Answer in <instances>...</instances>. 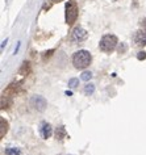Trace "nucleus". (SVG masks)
<instances>
[{
	"label": "nucleus",
	"instance_id": "obj_1",
	"mask_svg": "<svg viewBox=\"0 0 146 155\" xmlns=\"http://www.w3.org/2000/svg\"><path fill=\"white\" fill-rule=\"evenodd\" d=\"M91 54L87 50H79L76 51L74 55H72V64H74L75 68L78 70H83L90 66L91 63Z\"/></svg>",
	"mask_w": 146,
	"mask_h": 155
},
{
	"label": "nucleus",
	"instance_id": "obj_2",
	"mask_svg": "<svg viewBox=\"0 0 146 155\" xmlns=\"http://www.w3.org/2000/svg\"><path fill=\"white\" fill-rule=\"evenodd\" d=\"M117 42H118V40H117L116 36H113V34H105V36H103V38L100 40L99 48H100V50L104 53H111L116 49Z\"/></svg>",
	"mask_w": 146,
	"mask_h": 155
},
{
	"label": "nucleus",
	"instance_id": "obj_3",
	"mask_svg": "<svg viewBox=\"0 0 146 155\" xmlns=\"http://www.w3.org/2000/svg\"><path fill=\"white\" fill-rule=\"evenodd\" d=\"M66 22L68 25H72L78 17V5L75 0H68L66 3Z\"/></svg>",
	"mask_w": 146,
	"mask_h": 155
},
{
	"label": "nucleus",
	"instance_id": "obj_4",
	"mask_svg": "<svg viewBox=\"0 0 146 155\" xmlns=\"http://www.w3.org/2000/svg\"><path fill=\"white\" fill-rule=\"evenodd\" d=\"M87 36H88V34L86 32V29H83V28H80V26H78V28H75L71 32L70 40H71V42H74V44H79V42H83L84 40H86Z\"/></svg>",
	"mask_w": 146,
	"mask_h": 155
},
{
	"label": "nucleus",
	"instance_id": "obj_5",
	"mask_svg": "<svg viewBox=\"0 0 146 155\" xmlns=\"http://www.w3.org/2000/svg\"><path fill=\"white\" fill-rule=\"evenodd\" d=\"M30 105H32L34 109H37V110H45L46 109V105H48V101L42 97V96L40 95H34L32 99H30Z\"/></svg>",
	"mask_w": 146,
	"mask_h": 155
},
{
	"label": "nucleus",
	"instance_id": "obj_6",
	"mask_svg": "<svg viewBox=\"0 0 146 155\" xmlns=\"http://www.w3.org/2000/svg\"><path fill=\"white\" fill-rule=\"evenodd\" d=\"M134 44L140 48H144L146 46V30L141 29V30H137L136 34H134Z\"/></svg>",
	"mask_w": 146,
	"mask_h": 155
},
{
	"label": "nucleus",
	"instance_id": "obj_7",
	"mask_svg": "<svg viewBox=\"0 0 146 155\" xmlns=\"http://www.w3.org/2000/svg\"><path fill=\"white\" fill-rule=\"evenodd\" d=\"M40 131H41L42 138L48 139V138L51 135V133H53L50 124H48V122H42V124H41V127H40Z\"/></svg>",
	"mask_w": 146,
	"mask_h": 155
},
{
	"label": "nucleus",
	"instance_id": "obj_8",
	"mask_svg": "<svg viewBox=\"0 0 146 155\" xmlns=\"http://www.w3.org/2000/svg\"><path fill=\"white\" fill-rule=\"evenodd\" d=\"M18 86H20L18 83H11L9 86H8V88H7V90H4V92H3V95H5V96H8L9 94L16 95V92L18 91Z\"/></svg>",
	"mask_w": 146,
	"mask_h": 155
},
{
	"label": "nucleus",
	"instance_id": "obj_9",
	"mask_svg": "<svg viewBox=\"0 0 146 155\" xmlns=\"http://www.w3.org/2000/svg\"><path fill=\"white\" fill-rule=\"evenodd\" d=\"M55 135H57V139H63L65 137H67V133H66V129H65V126H58L55 130Z\"/></svg>",
	"mask_w": 146,
	"mask_h": 155
},
{
	"label": "nucleus",
	"instance_id": "obj_10",
	"mask_svg": "<svg viewBox=\"0 0 146 155\" xmlns=\"http://www.w3.org/2000/svg\"><path fill=\"white\" fill-rule=\"evenodd\" d=\"M0 124H2V130H0V137H4V134L8 131V122L4 118H0Z\"/></svg>",
	"mask_w": 146,
	"mask_h": 155
},
{
	"label": "nucleus",
	"instance_id": "obj_11",
	"mask_svg": "<svg viewBox=\"0 0 146 155\" xmlns=\"http://www.w3.org/2000/svg\"><path fill=\"white\" fill-rule=\"evenodd\" d=\"M29 71H30V64H29V62H24L18 72H20L21 75H28V72H29Z\"/></svg>",
	"mask_w": 146,
	"mask_h": 155
},
{
	"label": "nucleus",
	"instance_id": "obj_12",
	"mask_svg": "<svg viewBox=\"0 0 146 155\" xmlns=\"http://www.w3.org/2000/svg\"><path fill=\"white\" fill-rule=\"evenodd\" d=\"M5 155H20L21 151L17 149V147H8V149H5Z\"/></svg>",
	"mask_w": 146,
	"mask_h": 155
},
{
	"label": "nucleus",
	"instance_id": "obj_13",
	"mask_svg": "<svg viewBox=\"0 0 146 155\" xmlns=\"http://www.w3.org/2000/svg\"><path fill=\"white\" fill-rule=\"evenodd\" d=\"M11 100L9 99H7V96L5 95H3V97H2V109H8L9 105H11Z\"/></svg>",
	"mask_w": 146,
	"mask_h": 155
},
{
	"label": "nucleus",
	"instance_id": "obj_14",
	"mask_svg": "<svg viewBox=\"0 0 146 155\" xmlns=\"http://www.w3.org/2000/svg\"><path fill=\"white\" fill-rule=\"evenodd\" d=\"M94 91H95V86H94V84L88 83V84L84 86V94H86V95H92V94H94Z\"/></svg>",
	"mask_w": 146,
	"mask_h": 155
},
{
	"label": "nucleus",
	"instance_id": "obj_15",
	"mask_svg": "<svg viewBox=\"0 0 146 155\" xmlns=\"http://www.w3.org/2000/svg\"><path fill=\"white\" fill-rule=\"evenodd\" d=\"M92 78V72L91 71H84L82 75H80V79L84 80V82H88V80H91Z\"/></svg>",
	"mask_w": 146,
	"mask_h": 155
},
{
	"label": "nucleus",
	"instance_id": "obj_16",
	"mask_svg": "<svg viewBox=\"0 0 146 155\" xmlns=\"http://www.w3.org/2000/svg\"><path fill=\"white\" fill-rule=\"evenodd\" d=\"M78 83H79V80L76 79V78H72V79H70V80H68V87L74 90V88H76V87H78Z\"/></svg>",
	"mask_w": 146,
	"mask_h": 155
},
{
	"label": "nucleus",
	"instance_id": "obj_17",
	"mask_svg": "<svg viewBox=\"0 0 146 155\" xmlns=\"http://www.w3.org/2000/svg\"><path fill=\"white\" fill-rule=\"evenodd\" d=\"M137 58H138V61H144L146 59V53L145 51H140L137 54Z\"/></svg>",
	"mask_w": 146,
	"mask_h": 155
},
{
	"label": "nucleus",
	"instance_id": "obj_18",
	"mask_svg": "<svg viewBox=\"0 0 146 155\" xmlns=\"http://www.w3.org/2000/svg\"><path fill=\"white\" fill-rule=\"evenodd\" d=\"M51 2H53V3H61L62 0H51Z\"/></svg>",
	"mask_w": 146,
	"mask_h": 155
}]
</instances>
